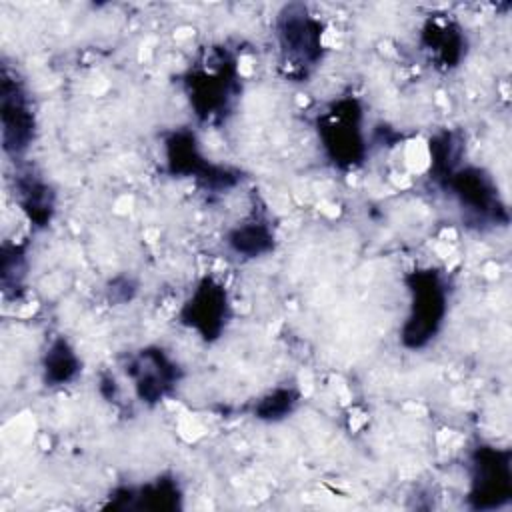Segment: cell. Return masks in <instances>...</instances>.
<instances>
[{"label":"cell","mask_w":512,"mask_h":512,"mask_svg":"<svg viewBox=\"0 0 512 512\" xmlns=\"http://www.w3.org/2000/svg\"><path fill=\"white\" fill-rule=\"evenodd\" d=\"M32 114L28 100L16 80L4 68L2 74V140L4 150L20 154L32 140Z\"/></svg>","instance_id":"obj_1"},{"label":"cell","mask_w":512,"mask_h":512,"mask_svg":"<svg viewBox=\"0 0 512 512\" xmlns=\"http://www.w3.org/2000/svg\"><path fill=\"white\" fill-rule=\"evenodd\" d=\"M294 6L286 8L280 24V38L284 50L298 60H314L318 56V40H320V24L306 16L302 8Z\"/></svg>","instance_id":"obj_2"},{"label":"cell","mask_w":512,"mask_h":512,"mask_svg":"<svg viewBox=\"0 0 512 512\" xmlns=\"http://www.w3.org/2000/svg\"><path fill=\"white\" fill-rule=\"evenodd\" d=\"M76 370V362L72 352L66 348L64 342H56L48 356H46V380L54 382H66Z\"/></svg>","instance_id":"obj_3"}]
</instances>
